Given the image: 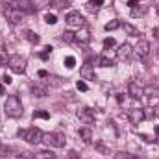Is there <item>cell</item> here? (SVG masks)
I'll return each mask as SVG.
<instances>
[{
    "label": "cell",
    "instance_id": "9a60e30c",
    "mask_svg": "<svg viewBox=\"0 0 159 159\" xmlns=\"http://www.w3.org/2000/svg\"><path fill=\"white\" fill-rule=\"evenodd\" d=\"M70 6V0H50V7L59 11V9H65Z\"/></svg>",
    "mask_w": 159,
    "mask_h": 159
},
{
    "label": "cell",
    "instance_id": "7a4b0ae2",
    "mask_svg": "<svg viewBox=\"0 0 159 159\" xmlns=\"http://www.w3.org/2000/svg\"><path fill=\"white\" fill-rule=\"evenodd\" d=\"M43 131H41L39 128H28V129H19V137H22L26 143H30V144H37L43 141Z\"/></svg>",
    "mask_w": 159,
    "mask_h": 159
},
{
    "label": "cell",
    "instance_id": "3957f363",
    "mask_svg": "<svg viewBox=\"0 0 159 159\" xmlns=\"http://www.w3.org/2000/svg\"><path fill=\"white\" fill-rule=\"evenodd\" d=\"M43 141L52 146V148H63L67 144V137L63 133H57V131H52V133H44L43 135Z\"/></svg>",
    "mask_w": 159,
    "mask_h": 159
},
{
    "label": "cell",
    "instance_id": "f546056e",
    "mask_svg": "<svg viewBox=\"0 0 159 159\" xmlns=\"http://www.w3.org/2000/svg\"><path fill=\"white\" fill-rule=\"evenodd\" d=\"M44 22H46V24H56V22H57V17L52 15V13H46V15H44Z\"/></svg>",
    "mask_w": 159,
    "mask_h": 159
},
{
    "label": "cell",
    "instance_id": "484cf974",
    "mask_svg": "<svg viewBox=\"0 0 159 159\" xmlns=\"http://www.w3.org/2000/svg\"><path fill=\"white\" fill-rule=\"evenodd\" d=\"M63 63H65V67H67V69H74V65H76V59H74V56H67Z\"/></svg>",
    "mask_w": 159,
    "mask_h": 159
},
{
    "label": "cell",
    "instance_id": "d4e9b609",
    "mask_svg": "<svg viewBox=\"0 0 159 159\" xmlns=\"http://www.w3.org/2000/svg\"><path fill=\"white\" fill-rule=\"evenodd\" d=\"M111 65H113V59L104 54V56L100 57V67H111Z\"/></svg>",
    "mask_w": 159,
    "mask_h": 159
},
{
    "label": "cell",
    "instance_id": "f1b7e54d",
    "mask_svg": "<svg viewBox=\"0 0 159 159\" xmlns=\"http://www.w3.org/2000/svg\"><path fill=\"white\" fill-rule=\"evenodd\" d=\"M146 13V7H131V17H137V15H144Z\"/></svg>",
    "mask_w": 159,
    "mask_h": 159
},
{
    "label": "cell",
    "instance_id": "83f0119b",
    "mask_svg": "<svg viewBox=\"0 0 159 159\" xmlns=\"http://www.w3.org/2000/svg\"><path fill=\"white\" fill-rule=\"evenodd\" d=\"M94 148H96L100 154H104V156H109V148H107V146H104L102 143H96V144H94Z\"/></svg>",
    "mask_w": 159,
    "mask_h": 159
},
{
    "label": "cell",
    "instance_id": "5b68a950",
    "mask_svg": "<svg viewBox=\"0 0 159 159\" xmlns=\"http://www.w3.org/2000/svg\"><path fill=\"white\" fill-rule=\"evenodd\" d=\"M9 7H15V9L22 11L24 15H26V13H28V15H30V13H35V6H34L32 0H11Z\"/></svg>",
    "mask_w": 159,
    "mask_h": 159
},
{
    "label": "cell",
    "instance_id": "5bb4252c",
    "mask_svg": "<svg viewBox=\"0 0 159 159\" xmlns=\"http://www.w3.org/2000/svg\"><path fill=\"white\" fill-rule=\"evenodd\" d=\"M78 135H80V139H81L83 143H87V144L93 141V131H91V128H80Z\"/></svg>",
    "mask_w": 159,
    "mask_h": 159
},
{
    "label": "cell",
    "instance_id": "e0dca14e",
    "mask_svg": "<svg viewBox=\"0 0 159 159\" xmlns=\"http://www.w3.org/2000/svg\"><path fill=\"white\" fill-rule=\"evenodd\" d=\"M81 78L83 80H94V72L91 69V63H85L83 69H81Z\"/></svg>",
    "mask_w": 159,
    "mask_h": 159
},
{
    "label": "cell",
    "instance_id": "603a6c76",
    "mask_svg": "<svg viewBox=\"0 0 159 159\" xmlns=\"http://www.w3.org/2000/svg\"><path fill=\"white\" fill-rule=\"evenodd\" d=\"M61 39H63V43H74V41H76V34H72V32H65V34L61 35Z\"/></svg>",
    "mask_w": 159,
    "mask_h": 159
},
{
    "label": "cell",
    "instance_id": "60d3db41",
    "mask_svg": "<svg viewBox=\"0 0 159 159\" xmlns=\"http://www.w3.org/2000/svg\"><path fill=\"white\" fill-rule=\"evenodd\" d=\"M156 135H157V139H159V126L156 128Z\"/></svg>",
    "mask_w": 159,
    "mask_h": 159
},
{
    "label": "cell",
    "instance_id": "ba28073f",
    "mask_svg": "<svg viewBox=\"0 0 159 159\" xmlns=\"http://www.w3.org/2000/svg\"><path fill=\"white\" fill-rule=\"evenodd\" d=\"M131 54H133V48H131V44H128V43L120 44L119 50H117V57H119L120 61H128V59L131 57Z\"/></svg>",
    "mask_w": 159,
    "mask_h": 159
},
{
    "label": "cell",
    "instance_id": "8d00e7d4",
    "mask_svg": "<svg viewBox=\"0 0 159 159\" xmlns=\"http://www.w3.org/2000/svg\"><path fill=\"white\" fill-rule=\"evenodd\" d=\"M4 83H6V85H9V83H11V78H9V76H4Z\"/></svg>",
    "mask_w": 159,
    "mask_h": 159
},
{
    "label": "cell",
    "instance_id": "d590c367",
    "mask_svg": "<svg viewBox=\"0 0 159 159\" xmlns=\"http://www.w3.org/2000/svg\"><path fill=\"white\" fill-rule=\"evenodd\" d=\"M154 117H157V119H159V104L154 107Z\"/></svg>",
    "mask_w": 159,
    "mask_h": 159
},
{
    "label": "cell",
    "instance_id": "6da1fadb",
    "mask_svg": "<svg viewBox=\"0 0 159 159\" xmlns=\"http://www.w3.org/2000/svg\"><path fill=\"white\" fill-rule=\"evenodd\" d=\"M4 109H6V115H7L9 119H19V117H22V104H20V98L15 96V94L7 96Z\"/></svg>",
    "mask_w": 159,
    "mask_h": 159
},
{
    "label": "cell",
    "instance_id": "4316f807",
    "mask_svg": "<svg viewBox=\"0 0 159 159\" xmlns=\"http://www.w3.org/2000/svg\"><path fill=\"white\" fill-rule=\"evenodd\" d=\"M26 35H28V41H30V43H34V44H37V43L41 41V37L35 34V32H26Z\"/></svg>",
    "mask_w": 159,
    "mask_h": 159
},
{
    "label": "cell",
    "instance_id": "4dcf8cb0",
    "mask_svg": "<svg viewBox=\"0 0 159 159\" xmlns=\"http://www.w3.org/2000/svg\"><path fill=\"white\" fill-rule=\"evenodd\" d=\"M34 119H50V113H46V111H34Z\"/></svg>",
    "mask_w": 159,
    "mask_h": 159
},
{
    "label": "cell",
    "instance_id": "ab89813d",
    "mask_svg": "<svg viewBox=\"0 0 159 159\" xmlns=\"http://www.w3.org/2000/svg\"><path fill=\"white\" fill-rule=\"evenodd\" d=\"M4 93H6V91H4V87L0 85V94H4Z\"/></svg>",
    "mask_w": 159,
    "mask_h": 159
},
{
    "label": "cell",
    "instance_id": "30bf717a",
    "mask_svg": "<svg viewBox=\"0 0 159 159\" xmlns=\"http://www.w3.org/2000/svg\"><path fill=\"white\" fill-rule=\"evenodd\" d=\"M133 52H135L139 57H146V56L150 54V43H148V41H139Z\"/></svg>",
    "mask_w": 159,
    "mask_h": 159
},
{
    "label": "cell",
    "instance_id": "7c38bea8",
    "mask_svg": "<svg viewBox=\"0 0 159 159\" xmlns=\"http://www.w3.org/2000/svg\"><path fill=\"white\" fill-rule=\"evenodd\" d=\"M128 93H129V96H133V98H141V96H143V87H141L137 81H129V83H128Z\"/></svg>",
    "mask_w": 159,
    "mask_h": 159
},
{
    "label": "cell",
    "instance_id": "ac0fdd59",
    "mask_svg": "<svg viewBox=\"0 0 159 159\" xmlns=\"http://www.w3.org/2000/svg\"><path fill=\"white\" fill-rule=\"evenodd\" d=\"M7 61H9V57H7V50H6V46H4V41L0 39V67L7 65Z\"/></svg>",
    "mask_w": 159,
    "mask_h": 159
},
{
    "label": "cell",
    "instance_id": "1f68e13d",
    "mask_svg": "<svg viewBox=\"0 0 159 159\" xmlns=\"http://www.w3.org/2000/svg\"><path fill=\"white\" fill-rule=\"evenodd\" d=\"M115 159H135V157L128 152H119V154H115Z\"/></svg>",
    "mask_w": 159,
    "mask_h": 159
},
{
    "label": "cell",
    "instance_id": "277c9868",
    "mask_svg": "<svg viewBox=\"0 0 159 159\" xmlns=\"http://www.w3.org/2000/svg\"><path fill=\"white\" fill-rule=\"evenodd\" d=\"M7 67H9L15 74H24V72H26V59H24L22 56L15 54V56H11V57H9Z\"/></svg>",
    "mask_w": 159,
    "mask_h": 159
},
{
    "label": "cell",
    "instance_id": "52a82bcc",
    "mask_svg": "<svg viewBox=\"0 0 159 159\" xmlns=\"http://www.w3.org/2000/svg\"><path fill=\"white\" fill-rule=\"evenodd\" d=\"M65 20H67V24H69V26H72V28H81V26L85 24L83 17L80 15L78 11H72V13H69Z\"/></svg>",
    "mask_w": 159,
    "mask_h": 159
},
{
    "label": "cell",
    "instance_id": "9c48e42d",
    "mask_svg": "<svg viewBox=\"0 0 159 159\" xmlns=\"http://www.w3.org/2000/svg\"><path fill=\"white\" fill-rule=\"evenodd\" d=\"M78 119L83 122V124H94V113H93V109H89V107H81L78 111Z\"/></svg>",
    "mask_w": 159,
    "mask_h": 159
},
{
    "label": "cell",
    "instance_id": "b9f144b4",
    "mask_svg": "<svg viewBox=\"0 0 159 159\" xmlns=\"http://www.w3.org/2000/svg\"><path fill=\"white\" fill-rule=\"evenodd\" d=\"M156 9H157V15H159V4H157V7H156Z\"/></svg>",
    "mask_w": 159,
    "mask_h": 159
},
{
    "label": "cell",
    "instance_id": "8992f818",
    "mask_svg": "<svg viewBox=\"0 0 159 159\" xmlns=\"http://www.w3.org/2000/svg\"><path fill=\"white\" fill-rule=\"evenodd\" d=\"M144 109H141V107H131L129 111H128V119L131 124H141L143 120H144Z\"/></svg>",
    "mask_w": 159,
    "mask_h": 159
},
{
    "label": "cell",
    "instance_id": "f35d334b",
    "mask_svg": "<svg viewBox=\"0 0 159 159\" xmlns=\"http://www.w3.org/2000/svg\"><path fill=\"white\" fill-rule=\"evenodd\" d=\"M154 34H156V37H159V28H156V30H154Z\"/></svg>",
    "mask_w": 159,
    "mask_h": 159
},
{
    "label": "cell",
    "instance_id": "d6a6232c",
    "mask_svg": "<svg viewBox=\"0 0 159 159\" xmlns=\"http://www.w3.org/2000/svg\"><path fill=\"white\" fill-rule=\"evenodd\" d=\"M113 46H115V39H113V37L104 39V48H113Z\"/></svg>",
    "mask_w": 159,
    "mask_h": 159
},
{
    "label": "cell",
    "instance_id": "4fadbf2b",
    "mask_svg": "<svg viewBox=\"0 0 159 159\" xmlns=\"http://www.w3.org/2000/svg\"><path fill=\"white\" fill-rule=\"evenodd\" d=\"M32 93H34V96H37V98H44V96L48 94V89H46V85L35 83V85L32 87Z\"/></svg>",
    "mask_w": 159,
    "mask_h": 159
},
{
    "label": "cell",
    "instance_id": "8fae6325",
    "mask_svg": "<svg viewBox=\"0 0 159 159\" xmlns=\"http://www.w3.org/2000/svg\"><path fill=\"white\" fill-rule=\"evenodd\" d=\"M22 17H24L22 11H19V9H15V7H9V9H7V20H9L11 24H19V22L22 20Z\"/></svg>",
    "mask_w": 159,
    "mask_h": 159
},
{
    "label": "cell",
    "instance_id": "836d02e7",
    "mask_svg": "<svg viewBox=\"0 0 159 159\" xmlns=\"http://www.w3.org/2000/svg\"><path fill=\"white\" fill-rule=\"evenodd\" d=\"M76 87H78V91H83V93H85V91L89 89V85H87V83H85L83 80H78V83H76Z\"/></svg>",
    "mask_w": 159,
    "mask_h": 159
},
{
    "label": "cell",
    "instance_id": "d6986e66",
    "mask_svg": "<svg viewBox=\"0 0 159 159\" xmlns=\"http://www.w3.org/2000/svg\"><path fill=\"white\" fill-rule=\"evenodd\" d=\"M143 94H146V96H159V87L157 85H148V87L143 89Z\"/></svg>",
    "mask_w": 159,
    "mask_h": 159
},
{
    "label": "cell",
    "instance_id": "2e32d148",
    "mask_svg": "<svg viewBox=\"0 0 159 159\" xmlns=\"http://www.w3.org/2000/svg\"><path fill=\"white\" fill-rule=\"evenodd\" d=\"M89 39H91V34H89V30L87 28H80V32L76 34V41H80V43H89Z\"/></svg>",
    "mask_w": 159,
    "mask_h": 159
},
{
    "label": "cell",
    "instance_id": "ffe728a7",
    "mask_svg": "<svg viewBox=\"0 0 159 159\" xmlns=\"http://www.w3.org/2000/svg\"><path fill=\"white\" fill-rule=\"evenodd\" d=\"M56 157V154L54 152H48V150H41V152H37L35 156L32 159H54Z\"/></svg>",
    "mask_w": 159,
    "mask_h": 159
},
{
    "label": "cell",
    "instance_id": "7402d4cb",
    "mask_svg": "<svg viewBox=\"0 0 159 159\" xmlns=\"http://www.w3.org/2000/svg\"><path fill=\"white\" fill-rule=\"evenodd\" d=\"M104 28H106V32H113V30H117V28H120V20H117V19H115V20L107 22V24H106Z\"/></svg>",
    "mask_w": 159,
    "mask_h": 159
},
{
    "label": "cell",
    "instance_id": "cb8c5ba5",
    "mask_svg": "<svg viewBox=\"0 0 159 159\" xmlns=\"http://www.w3.org/2000/svg\"><path fill=\"white\" fill-rule=\"evenodd\" d=\"M102 4H104V0H89V11H96Z\"/></svg>",
    "mask_w": 159,
    "mask_h": 159
},
{
    "label": "cell",
    "instance_id": "44dd1931",
    "mask_svg": "<svg viewBox=\"0 0 159 159\" xmlns=\"http://www.w3.org/2000/svg\"><path fill=\"white\" fill-rule=\"evenodd\" d=\"M124 32H126L128 35H133V37H139V35H141V32H139V30H137L135 26H131V24H128V22L124 24Z\"/></svg>",
    "mask_w": 159,
    "mask_h": 159
},
{
    "label": "cell",
    "instance_id": "e575fe53",
    "mask_svg": "<svg viewBox=\"0 0 159 159\" xmlns=\"http://www.w3.org/2000/svg\"><path fill=\"white\" fill-rule=\"evenodd\" d=\"M137 2H139V0H129V2H128V6H129V7H135V6H137Z\"/></svg>",
    "mask_w": 159,
    "mask_h": 159
},
{
    "label": "cell",
    "instance_id": "74e56055",
    "mask_svg": "<svg viewBox=\"0 0 159 159\" xmlns=\"http://www.w3.org/2000/svg\"><path fill=\"white\" fill-rule=\"evenodd\" d=\"M39 76H41V78H46V76H48V72H46V70H39Z\"/></svg>",
    "mask_w": 159,
    "mask_h": 159
}]
</instances>
